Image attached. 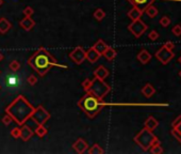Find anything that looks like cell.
<instances>
[{
    "mask_svg": "<svg viewBox=\"0 0 181 154\" xmlns=\"http://www.w3.org/2000/svg\"><path fill=\"white\" fill-rule=\"evenodd\" d=\"M35 133H36V135L39 137H44V136L47 135L48 131H47V128L44 125H37L36 129H35Z\"/></svg>",
    "mask_w": 181,
    "mask_h": 154,
    "instance_id": "cell-26",
    "label": "cell"
},
{
    "mask_svg": "<svg viewBox=\"0 0 181 154\" xmlns=\"http://www.w3.org/2000/svg\"><path fill=\"white\" fill-rule=\"evenodd\" d=\"M109 74H110L109 70L107 68H104V65H99L95 71H94V76L99 78V79H102V80H104V78L108 77Z\"/></svg>",
    "mask_w": 181,
    "mask_h": 154,
    "instance_id": "cell-14",
    "label": "cell"
},
{
    "mask_svg": "<svg viewBox=\"0 0 181 154\" xmlns=\"http://www.w3.org/2000/svg\"><path fill=\"white\" fill-rule=\"evenodd\" d=\"M8 86H15V84H16L17 81V76L16 75H11V76L8 77Z\"/></svg>",
    "mask_w": 181,
    "mask_h": 154,
    "instance_id": "cell-32",
    "label": "cell"
},
{
    "mask_svg": "<svg viewBox=\"0 0 181 154\" xmlns=\"http://www.w3.org/2000/svg\"><path fill=\"white\" fill-rule=\"evenodd\" d=\"M155 56L162 64H167L174 57H175V53H173V50H169V49H167L166 47L162 46V47L156 53Z\"/></svg>",
    "mask_w": 181,
    "mask_h": 154,
    "instance_id": "cell-8",
    "label": "cell"
},
{
    "mask_svg": "<svg viewBox=\"0 0 181 154\" xmlns=\"http://www.w3.org/2000/svg\"><path fill=\"white\" fill-rule=\"evenodd\" d=\"M23 13L25 14V16H31V15L34 13V10H33L31 6H26L23 10Z\"/></svg>",
    "mask_w": 181,
    "mask_h": 154,
    "instance_id": "cell-35",
    "label": "cell"
},
{
    "mask_svg": "<svg viewBox=\"0 0 181 154\" xmlns=\"http://www.w3.org/2000/svg\"><path fill=\"white\" fill-rule=\"evenodd\" d=\"M148 38L151 40V41H156V40L159 38V33L156 30H153V31H150V32H149Z\"/></svg>",
    "mask_w": 181,
    "mask_h": 154,
    "instance_id": "cell-37",
    "label": "cell"
},
{
    "mask_svg": "<svg viewBox=\"0 0 181 154\" xmlns=\"http://www.w3.org/2000/svg\"><path fill=\"white\" fill-rule=\"evenodd\" d=\"M108 46H109V45L106 43V42L104 41V40H98V41L96 42L95 44H94L93 47L95 48V49L97 50L98 53H99L100 56H102V53H104V50H106L107 48H108Z\"/></svg>",
    "mask_w": 181,
    "mask_h": 154,
    "instance_id": "cell-21",
    "label": "cell"
},
{
    "mask_svg": "<svg viewBox=\"0 0 181 154\" xmlns=\"http://www.w3.org/2000/svg\"><path fill=\"white\" fill-rule=\"evenodd\" d=\"M34 107L30 104L24 95H18L8 107L6 113L13 119L15 123L23 125L28 119H30L34 111Z\"/></svg>",
    "mask_w": 181,
    "mask_h": 154,
    "instance_id": "cell-2",
    "label": "cell"
},
{
    "mask_svg": "<svg viewBox=\"0 0 181 154\" xmlns=\"http://www.w3.org/2000/svg\"><path fill=\"white\" fill-rule=\"evenodd\" d=\"M128 30L134 35L135 38L142 37V34H144V32L147 30V25L143 21L136 19V21H132V23L128 26Z\"/></svg>",
    "mask_w": 181,
    "mask_h": 154,
    "instance_id": "cell-7",
    "label": "cell"
},
{
    "mask_svg": "<svg viewBox=\"0 0 181 154\" xmlns=\"http://www.w3.org/2000/svg\"><path fill=\"white\" fill-rule=\"evenodd\" d=\"M179 76L181 77V71H180V72H179Z\"/></svg>",
    "mask_w": 181,
    "mask_h": 154,
    "instance_id": "cell-45",
    "label": "cell"
},
{
    "mask_svg": "<svg viewBox=\"0 0 181 154\" xmlns=\"http://www.w3.org/2000/svg\"><path fill=\"white\" fill-rule=\"evenodd\" d=\"M163 46H164V47H166L167 49H169V50H173L174 48H175V44H174L173 42H171V41L166 42V43H165Z\"/></svg>",
    "mask_w": 181,
    "mask_h": 154,
    "instance_id": "cell-40",
    "label": "cell"
},
{
    "mask_svg": "<svg viewBox=\"0 0 181 154\" xmlns=\"http://www.w3.org/2000/svg\"><path fill=\"white\" fill-rule=\"evenodd\" d=\"M50 118V113L44 108L43 106H39L37 108L34 109L31 119L37 124V125H45V123Z\"/></svg>",
    "mask_w": 181,
    "mask_h": 154,
    "instance_id": "cell-6",
    "label": "cell"
},
{
    "mask_svg": "<svg viewBox=\"0 0 181 154\" xmlns=\"http://www.w3.org/2000/svg\"><path fill=\"white\" fill-rule=\"evenodd\" d=\"M178 61H179V63L181 64V57H179V58H178Z\"/></svg>",
    "mask_w": 181,
    "mask_h": 154,
    "instance_id": "cell-44",
    "label": "cell"
},
{
    "mask_svg": "<svg viewBox=\"0 0 181 154\" xmlns=\"http://www.w3.org/2000/svg\"><path fill=\"white\" fill-rule=\"evenodd\" d=\"M91 84H92V80L89 79V78H86L85 80H83L82 81V88H83V90L85 91V92H88L89 90H90V87H91Z\"/></svg>",
    "mask_w": 181,
    "mask_h": 154,
    "instance_id": "cell-31",
    "label": "cell"
},
{
    "mask_svg": "<svg viewBox=\"0 0 181 154\" xmlns=\"http://www.w3.org/2000/svg\"><path fill=\"white\" fill-rule=\"evenodd\" d=\"M172 32L176 35V37H180L181 35V26L180 25H176L175 27H173L172 29Z\"/></svg>",
    "mask_w": 181,
    "mask_h": 154,
    "instance_id": "cell-36",
    "label": "cell"
},
{
    "mask_svg": "<svg viewBox=\"0 0 181 154\" xmlns=\"http://www.w3.org/2000/svg\"><path fill=\"white\" fill-rule=\"evenodd\" d=\"M2 59H3V55H2V53L0 51V62L2 61Z\"/></svg>",
    "mask_w": 181,
    "mask_h": 154,
    "instance_id": "cell-42",
    "label": "cell"
},
{
    "mask_svg": "<svg viewBox=\"0 0 181 154\" xmlns=\"http://www.w3.org/2000/svg\"><path fill=\"white\" fill-rule=\"evenodd\" d=\"M142 93H143V95H144L145 97L149 99V97H151L156 93V89H155V87H153L151 84H146L142 88Z\"/></svg>",
    "mask_w": 181,
    "mask_h": 154,
    "instance_id": "cell-18",
    "label": "cell"
},
{
    "mask_svg": "<svg viewBox=\"0 0 181 154\" xmlns=\"http://www.w3.org/2000/svg\"><path fill=\"white\" fill-rule=\"evenodd\" d=\"M143 13H144L143 10L138 9V6H133V8L128 12V17L130 19H132V21H136V19H140L141 17H142Z\"/></svg>",
    "mask_w": 181,
    "mask_h": 154,
    "instance_id": "cell-17",
    "label": "cell"
},
{
    "mask_svg": "<svg viewBox=\"0 0 181 154\" xmlns=\"http://www.w3.org/2000/svg\"><path fill=\"white\" fill-rule=\"evenodd\" d=\"M85 53H86V51L84 50L83 48L78 46V47H76L75 49L69 53V58H70L71 61H74L76 64H81L86 60Z\"/></svg>",
    "mask_w": 181,
    "mask_h": 154,
    "instance_id": "cell-9",
    "label": "cell"
},
{
    "mask_svg": "<svg viewBox=\"0 0 181 154\" xmlns=\"http://www.w3.org/2000/svg\"><path fill=\"white\" fill-rule=\"evenodd\" d=\"M144 12L146 13V14L148 15L150 18H153V17H156L158 15L159 11H158V9L156 8V6H153V4H149V6H147L146 8H145Z\"/></svg>",
    "mask_w": 181,
    "mask_h": 154,
    "instance_id": "cell-23",
    "label": "cell"
},
{
    "mask_svg": "<svg viewBox=\"0 0 181 154\" xmlns=\"http://www.w3.org/2000/svg\"><path fill=\"white\" fill-rule=\"evenodd\" d=\"M106 106L104 101H99L95 95H93L91 92H86V94L83 97H81L78 102V107L81 108L85 113V115L89 118H95L102 108Z\"/></svg>",
    "mask_w": 181,
    "mask_h": 154,
    "instance_id": "cell-3",
    "label": "cell"
},
{
    "mask_svg": "<svg viewBox=\"0 0 181 154\" xmlns=\"http://www.w3.org/2000/svg\"><path fill=\"white\" fill-rule=\"evenodd\" d=\"M85 57H86V60H88L89 62H91V63H95V62H97L98 59L100 58V55H99V53H98V51L96 50L93 46H92L90 49L86 51Z\"/></svg>",
    "mask_w": 181,
    "mask_h": 154,
    "instance_id": "cell-11",
    "label": "cell"
},
{
    "mask_svg": "<svg viewBox=\"0 0 181 154\" xmlns=\"http://www.w3.org/2000/svg\"><path fill=\"white\" fill-rule=\"evenodd\" d=\"M27 81H28V84L30 86H35V84L37 82V77L35 75H30L28 77V79H27Z\"/></svg>",
    "mask_w": 181,
    "mask_h": 154,
    "instance_id": "cell-34",
    "label": "cell"
},
{
    "mask_svg": "<svg viewBox=\"0 0 181 154\" xmlns=\"http://www.w3.org/2000/svg\"><path fill=\"white\" fill-rule=\"evenodd\" d=\"M177 128V129H178V131H179V132H180V133H181V123L179 124V125H178V126H177V128Z\"/></svg>",
    "mask_w": 181,
    "mask_h": 154,
    "instance_id": "cell-41",
    "label": "cell"
},
{
    "mask_svg": "<svg viewBox=\"0 0 181 154\" xmlns=\"http://www.w3.org/2000/svg\"><path fill=\"white\" fill-rule=\"evenodd\" d=\"M127 1L130 2L133 6H138V9L144 11L147 6L153 4V2L156 1V0H127Z\"/></svg>",
    "mask_w": 181,
    "mask_h": 154,
    "instance_id": "cell-15",
    "label": "cell"
},
{
    "mask_svg": "<svg viewBox=\"0 0 181 154\" xmlns=\"http://www.w3.org/2000/svg\"><path fill=\"white\" fill-rule=\"evenodd\" d=\"M93 16H94V18L96 19V21H98V22H101L102 19L106 17V12H104L102 9H97V10L94 12V14H93Z\"/></svg>",
    "mask_w": 181,
    "mask_h": 154,
    "instance_id": "cell-24",
    "label": "cell"
},
{
    "mask_svg": "<svg viewBox=\"0 0 181 154\" xmlns=\"http://www.w3.org/2000/svg\"><path fill=\"white\" fill-rule=\"evenodd\" d=\"M11 136L15 139H18L21 138V128H14L11 131Z\"/></svg>",
    "mask_w": 181,
    "mask_h": 154,
    "instance_id": "cell-30",
    "label": "cell"
},
{
    "mask_svg": "<svg viewBox=\"0 0 181 154\" xmlns=\"http://www.w3.org/2000/svg\"><path fill=\"white\" fill-rule=\"evenodd\" d=\"M73 148L78 154H82L88 150L89 146H88V142H86L85 140L82 139V138H79V139L73 144Z\"/></svg>",
    "mask_w": 181,
    "mask_h": 154,
    "instance_id": "cell-10",
    "label": "cell"
},
{
    "mask_svg": "<svg viewBox=\"0 0 181 154\" xmlns=\"http://www.w3.org/2000/svg\"><path fill=\"white\" fill-rule=\"evenodd\" d=\"M11 28H12V24H11L6 18L1 17V18H0V33H1V34H4V33L8 32Z\"/></svg>",
    "mask_w": 181,
    "mask_h": 154,
    "instance_id": "cell-20",
    "label": "cell"
},
{
    "mask_svg": "<svg viewBox=\"0 0 181 154\" xmlns=\"http://www.w3.org/2000/svg\"><path fill=\"white\" fill-rule=\"evenodd\" d=\"M0 88H1V87H0Z\"/></svg>",
    "mask_w": 181,
    "mask_h": 154,
    "instance_id": "cell-46",
    "label": "cell"
},
{
    "mask_svg": "<svg viewBox=\"0 0 181 154\" xmlns=\"http://www.w3.org/2000/svg\"><path fill=\"white\" fill-rule=\"evenodd\" d=\"M149 150H150V152L153 153V154H161V153H163V149H162V147H161L160 142L155 144L150 149H149Z\"/></svg>",
    "mask_w": 181,
    "mask_h": 154,
    "instance_id": "cell-28",
    "label": "cell"
},
{
    "mask_svg": "<svg viewBox=\"0 0 181 154\" xmlns=\"http://www.w3.org/2000/svg\"><path fill=\"white\" fill-rule=\"evenodd\" d=\"M171 133H172V135H173L174 137H175L176 139H177L178 141H179L180 144H181V133H180V132L178 131L177 128H173V129H172Z\"/></svg>",
    "mask_w": 181,
    "mask_h": 154,
    "instance_id": "cell-33",
    "label": "cell"
},
{
    "mask_svg": "<svg viewBox=\"0 0 181 154\" xmlns=\"http://www.w3.org/2000/svg\"><path fill=\"white\" fill-rule=\"evenodd\" d=\"M111 91V87L107 82H104L102 79L95 77L92 80L90 90L88 92H91L93 95H95L99 101H104V97Z\"/></svg>",
    "mask_w": 181,
    "mask_h": 154,
    "instance_id": "cell-5",
    "label": "cell"
},
{
    "mask_svg": "<svg viewBox=\"0 0 181 154\" xmlns=\"http://www.w3.org/2000/svg\"><path fill=\"white\" fill-rule=\"evenodd\" d=\"M12 121H13V119L8 115V113H6V115L2 118V122H3V124H6V125H10Z\"/></svg>",
    "mask_w": 181,
    "mask_h": 154,
    "instance_id": "cell-38",
    "label": "cell"
},
{
    "mask_svg": "<svg viewBox=\"0 0 181 154\" xmlns=\"http://www.w3.org/2000/svg\"><path fill=\"white\" fill-rule=\"evenodd\" d=\"M9 69H10L12 72H17V71L21 70V63H19L17 60H13V61L9 64Z\"/></svg>",
    "mask_w": 181,
    "mask_h": 154,
    "instance_id": "cell-27",
    "label": "cell"
},
{
    "mask_svg": "<svg viewBox=\"0 0 181 154\" xmlns=\"http://www.w3.org/2000/svg\"><path fill=\"white\" fill-rule=\"evenodd\" d=\"M116 55H117L116 50L114 49V48L110 47V46H108V48H107V49L104 50V53H102V56H104L108 61H112L114 58L116 57Z\"/></svg>",
    "mask_w": 181,
    "mask_h": 154,
    "instance_id": "cell-22",
    "label": "cell"
},
{
    "mask_svg": "<svg viewBox=\"0 0 181 154\" xmlns=\"http://www.w3.org/2000/svg\"><path fill=\"white\" fill-rule=\"evenodd\" d=\"M134 142L138 144V147L142 148V150L144 151H149V149L153 146L155 144H158L159 139L157 136L153 133V131H149L148 128H144L138 135L133 138Z\"/></svg>",
    "mask_w": 181,
    "mask_h": 154,
    "instance_id": "cell-4",
    "label": "cell"
},
{
    "mask_svg": "<svg viewBox=\"0 0 181 154\" xmlns=\"http://www.w3.org/2000/svg\"><path fill=\"white\" fill-rule=\"evenodd\" d=\"M158 125H159V121H157V119L153 118V116H150V117H148V119L145 121L144 128H148L149 131H153V129H156L158 128Z\"/></svg>",
    "mask_w": 181,
    "mask_h": 154,
    "instance_id": "cell-19",
    "label": "cell"
},
{
    "mask_svg": "<svg viewBox=\"0 0 181 154\" xmlns=\"http://www.w3.org/2000/svg\"><path fill=\"white\" fill-rule=\"evenodd\" d=\"M169 24H171V18H169V17H167V16L161 17V19H160V25L161 26L165 28V27H168Z\"/></svg>",
    "mask_w": 181,
    "mask_h": 154,
    "instance_id": "cell-29",
    "label": "cell"
},
{
    "mask_svg": "<svg viewBox=\"0 0 181 154\" xmlns=\"http://www.w3.org/2000/svg\"><path fill=\"white\" fill-rule=\"evenodd\" d=\"M21 28L26 31H30L33 29V27L35 26V22L31 18V16H26L24 19H21V23H19Z\"/></svg>",
    "mask_w": 181,
    "mask_h": 154,
    "instance_id": "cell-12",
    "label": "cell"
},
{
    "mask_svg": "<svg viewBox=\"0 0 181 154\" xmlns=\"http://www.w3.org/2000/svg\"><path fill=\"white\" fill-rule=\"evenodd\" d=\"M180 123H181V116H178V117L173 121V123H172V126L175 128H177V126L179 125Z\"/></svg>",
    "mask_w": 181,
    "mask_h": 154,
    "instance_id": "cell-39",
    "label": "cell"
},
{
    "mask_svg": "<svg viewBox=\"0 0 181 154\" xmlns=\"http://www.w3.org/2000/svg\"><path fill=\"white\" fill-rule=\"evenodd\" d=\"M2 3H3V0H0V6H2Z\"/></svg>",
    "mask_w": 181,
    "mask_h": 154,
    "instance_id": "cell-43",
    "label": "cell"
},
{
    "mask_svg": "<svg viewBox=\"0 0 181 154\" xmlns=\"http://www.w3.org/2000/svg\"><path fill=\"white\" fill-rule=\"evenodd\" d=\"M28 64L42 77L45 76L48 73L50 66L67 69L66 65L60 64L57 61V59L44 47H39V49L28 59Z\"/></svg>",
    "mask_w": 181,
    "mask_h": 154,
    "instance_id": "cell-1",
    "label": "cell"
},
{
    "mask_svg": "<svg viewBox=\"0 0 181 154\" xmlns=\"http://www.w3.org/2000/svg\"><path fill=\"white\" fill-rule=\"evenodd\" d=\"M136 58H138V60L142 64H147L151 60V55H150V53H149L148 50L142 49V50L140 51V53H138Z\"/></svg>",
    "mask_w": 181,
    "mask_h": 154,
    "instance_id": "cell-13",
    "label": "cell"
},
{
    "mask_svg": "<svg viewBox=\"0 0 181 154\" xmlns=\"http://www.w3.org/2000/svg\"><path fill=\"white\" fill-rule=\"evenodd\" d=\"M89 153L90 154H104V149H101V147L98 144H93V147H91V149L89 150Z\"/></svg>",
    "mask_w": 181,
    "mask_h": 154,
    "instance_id": "cell-25",
    "label": "cell"
},
{
    "mask_svg": "<svg viewBox=\"0 0 181 154\" xmlns=\"http://www.w3.org/2000/svg\"><path fill=\"white\" fill-rule=\"evenodd\" d=\"M80 1H81V0H80Z\"/></svg>",
    "mask_w": 181,
    "mask_h": 154,
    "instance_id": "cell-47",
    "label": "cell"
},
{
    "mask_svg": "<svg viewBox=\"0 0 181 154\" xmlns=\"http://www.w3.org/2000/svg\"><path fill=\"white\" fill-rule=\"evenodd\" d=\"M33 135V132L32 129L29 128L28 125H24L21 128V138L24 140V141H28Z\"/></svg>",
    "mask_w": 181,
    "mask_h": 154,
    "instance_id": "cell-16",
    "label": "cell"
}]
</instances>
